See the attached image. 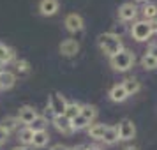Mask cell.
<instances>
[{"instance_id":"f546056e","label":"cell","mask_w":157,"mask_h":150,"mask_svg":"<svg viewBox=\"0 0 157 150\" xmlns=\"http://www.w3.org/2000/svg\"><path fill=\"white\" fill-rule=\"evenodd\" d=\"M50 150H69V147H65V145H62V143H57V145H53Z\"/></svg>"},{"instance_id":"44dd1931","label":"cell","mask_w":157,"mask_h":150,"mask_svg":"<svg viewBox=\"0 0 157 150\" xmlns=\"http://www.w3.org/2000/svg\"><path fill=\"white\" fill-rule=\"evenodd\" d=\"M79 115H83L86 120L92 124L95 120V117H97V108L92 106V104H81V113Z\"/></svg>"},{"instance_id":"5b68a950","label":"cell","mask_w":157,"mask_h":150,"mask_svg":"<svg viewBox=\"0 0 157 150\" xmlns=\"http://www.w3.org/2000/svg\"><path fill=\"white\" fill-rule=\"evenodd\" d=\"M117 129H118V138L124 141H131L136 136V125L132 124L131 118H122Z\"/></svg>"},{"instance_id":"277c9868","label":"cell","mask_w":157,"mask_h":150,"mask_svg":"<svg viewBox=\"0 0 157 150\" xmlns=\"http://www.w3.org/2000/svg\"><path fill=\"white\" fill-rule=\"evenodd\" d=\"M48 106H50L53 117H60L65 113V108H67V101L60 92H51L50 99H48Z\"/></svg>"},{"instance_id":"e0dca14e","label":"cell","mask_w":157,"mask_h":150,"mask_svg":"<svg viewBox=\"0 0 157 150\" xmlns=\"http://www.w3.org/2000/svg\"><path fill=\"white\" fill-rule=\"evenodd\" d=\"M106 124H90V127H88V136L94 138V140H102V136H104V131H106Z\"/></svg>"},{"instance_id":"3957f363","label":"cell","mask_w":157,"mask_h":150,"mask_svg":"<svg viewBox=\"0 0 157 150\" xmlns=\"http://www.w3.org/2000/svg\"><path fill=\"white\" fill-rule=\"evenodd\" d=\"M131 36L134 41L138 43H143V41H147L152 37V29H150V21L147 20H141V21H136L132 25V29H131Z\"/></svg>"},{"instance_id":"1f68e13d","label":"cell","mask_w":157,"mask_h":150,"mask_svg":"<svg viewBox=\"0 0 157 150\" xmlns=\"http://www.w3.org/2000/svg\"><path fill=\"white\" fill-rule=\"evenodd\" d=\"M69 150H86V147L85 145H76V147H72V148H69Z\"/></svg>"},{"instance_id":"ac0fdd59","label":"cell","mask_w":157,"mask_h":150,"mask_svg":"<svg viewBox=\"0 0 157 150\" xmlns=\"http://www.w3.org/2000/svg\"><path fill=\"white\" fill-rule=\"evenodd\" d=\"M118 140H120V138H118V129L117 127H109V125H108L101 141H104L106 145H115Z\"/></svg>"},{"instance_id":"cb8c5ba5","label":"cell","mask_w":157,"mask_h":150,"mask_svg":"<svg viewBox=\"0 0 157 150\" xmlns=\"http://www.w3.org/2000/svg\"><path fill=\"white\" fill-rule=\"evenodd\" d=\"M71 124H72V129H74V131H81V129H88L90 127V122L86 120L83 115L74 117V118L71 120Z\"/></svg>"},{"instance_id":"603a6c76","label":"cell","mask_w":157,"mask_h":150,"mask_svg":"<svg viewBox=\"0 0 157 150\" xmlns=\"http://www.w3.org/2000/svg\"><path fill=\"white\" fill-rule=\"evenodd\" d=\"M141 11H143V16H145L147 21H152V20L157 18V6L155 4H145Z\"/></svg>"},{"instance_id":"83f0119b","label":"cell","mask_w":157,"mask_h":150,"mask_svg":"<svg viewBox=\"0 0 157 150\" xmlns=\"http://www.w3.org/2000/svg\"><path fill=\"white\" fill-rule=\"evenodd\" d=\"M147 53H148V55H152L154 58H157V43H152V44H150L148 50H147Z\"/></svg>"},{"instance_id":"6da1fadb","label":"cell","mask_w":157,"mask_h":150,"mask_svg":"<svg viewBox=\"0 0 157 150\" xmlns=\"http://www.w3.org/2000/svg\"><path fill=\"white\" fill-rule=\"evenodd\" d=\"M97 44H99V48L102 50V53L108 55L109 58L124 50L122 39L118 36H115L113 32H104V34H101V36L97 37Z\"/></svg>"},{"instance_id":"4dcf8cb0","label":"cell","mask_w":157,"mask_h":150,"mask_svg":"<svg viewBox=\"0 0 157 150\" xmlns=\"http://www.w3.org/2000/svg\"><path fill=\"white\" fill-rule=\"evenodd\" d=\"M13 150H32V147H27V145H20V147H14Z\"/></svg>"},{"instance_id":"52a82bcc","label":"cell","mask_w":157,"mask_h":150,"mask_svg":"<svg viewBox=\"0 0 157 150\" xmlns=\"http://www.w3.org/2000/svg\"><path fill=\"white\" fill-rule=\"evenodd\" d=\"M138 14V7H136L132 2H125V4H122L120 7H118V18H120V21H132Z\"/></svg>"},{"instance_id":"7c38bea8","label":"cell","mask_w":157,"mask_h":150,"mask_svg":"<svg viewBox=\"0 0 157 150\" xmlns=\"http://www.w3.org/2000/svg\"><path fill=\"white\" fill-rule=\"evenodd\" d=\"M16 83V74L11 71H0V90H9Z\"/></svg>"},{"instance_id":"ba28073f","label":"cell","mask_w":157,"mask_h":150,"mask_svg":"<svg viewBox=\"0 0 157 150\" xmlns=\"http://www.w3.org/2000/svg\"><path fill=\"white\" fill-rule=\"evenodd\" d=\"M53 125H55V129H57L58 133H62V134H72V133H74L71 120H69L65 115L53 117Z\"/></svg>"},{"instance_id":"484cf974","label":"cell","mask_w":157,"mask_h":150,"mask_svg":"<svg viewBox=\"0 0 157 150\" xmlns=\"http://www.w3.org/2000/svg\"><path fill=\"white\" fill-rule=\"evenodd\" d=\"M141 65L145 67V69L152 71V69L157 67V58H154L152 55H148V53H145V55L141 57Z\"/></svg>"},{"instance_id":"e575fe53","label":"cell","mask_w":157,"mask_h":150,"mask_svg":"<svg viewBox=\"0 0 157 150\" xmlns=\"http://www.w3.org/2000/svg\"><path fill=\"white\" fill-rule=\"evenodd\" d=\"M136 2H147V0H136Z\"/></svg>"},{"instance_id":"2e32d148","label":"cell","mask_w":157,"mask_h":150,"mask_svg":"<svg viewBox=\"0 0 157 150\" xmlns=\"http://www.w3.org/2000/svg\"><path fill=\"white\" fill-rule=\"evenodd\" d=\"M13 58H14V51H13V48H9L7 44L0 43V65L9 64Z\"/></svg>"},{"instance_id":"d6a6232c","label":"cell","mask_w":157,"mask_h":150,"mask_svg":"<svg viewBox=\"0 0 157 150\" xmlns=\"http://www.w3.org/2000/svg\"><path fill=\"white\" fill-rule=\"evenodd\" d=\"M86 150H102V148L97 147V145H90V147H86Z\"/></svg>"},{"instance_id":"30bf717a","label":"cell","mask_w":157,"mask_h":150,"mask_svg":"<svg viewBox=\"0 0 157 150\" xmlns=\"http://www.w3.org/2000/svg\"><path fill=\"white\" fill-rule=\"evenodd\" d=\"M58 50H60V53H62L64 57H74L79 51V44H78V41H74V39H65V41H62V44H60Z\"/></svg>"},{"instance_id":"d4e9b609","label":"cell","mask_w":157,"mask_h":150,"mask_svg":"<svg viewBox=\"0 0 157 150\" xmlns=\"http://www.w3.org/2000/svg\"><path fill=\"white\" fill-rule=\"evenodd\" d=\"M18 124H20V120H18V117H6L4 120H2V127L6 129L7 133H11V131H14L16 127H18Z\"/></svg>"},{"instance_id":"7402d4cb","label":"cell","mask_w":157,"mask_h":150,"mask_svg":"<svg viewBox=\"0 0 157 150\" xmlns=\"http://www.w3.org/2000/svg\"><path fill=\"white\" fill-rule=\"evenodd\" d=\"M79 113H81V104H78V102H67V108H65L64 115L69 120H72L74 117H78Z\"/></svg>"},{"instance_id":"d6986e66","label":"cell","mask_w":157,"mask_h":150,"mask_svg":"<svg viewBox=\"0 0 157 150\" xmlns=\"http://www.w3.org/2000/svg\"><path fill=\"white\" fill-rule=\"evenodd\" d=\"M18 140L21 141V145H27V147H30V145H32V140H34V131L25 125V127H23L21 131L18 133Z\"/></svg>"},{"instance_id":"4316f807","label":"cell","mask_w":157,"mask_h":150,"mask_svg":"<svg viewBox=\"0 0 157 150\" xmlns=\"http://www.w3.org/2000/svg\"><path fill=\"white\" fill-rule=\"evenodd\" d=\"M16 71L18 72H29L30 71V64L29 62H27V60H18V62H16Z\"/></svg>"},{"instance_id":"ffe728a7","label":"cell","mask_w":157,"mask_h":150,"mask_svg":"<svg viewBox=\"0 0 157 150\" xmlns=\"http://www.w3.org/2000/svg\"><path fill=\"white\" fill-rule=\"evenodd\" d=\"M46 125H48V118L43 117V115H37L34 118V122L30 125H27V127H30L34 133H39V131H46Z\"/></svg>"},{"instance_id":"f1b7e54d","label":"cell","mask_w":157,"mask_h":150,"mask_svg":"<svg viewBox=\"0 0 157 150\" xmlns=\"http://www.w3.org/2000/svg\"><path fill=\"white\" fill-rule=\"evenodd\" d=\"M7 138H9V133H7L4 127H2V125H0V145L7 141Z\"/></svg>"},{"instance_id":"9c48e42d","label":"cell","mask_w":157,"mask_h":150,"mask_svg":"<svg viewBox=\"0 0 157 150\" xmlns=\"http://www.w3.org/2000/svg\"><path fill=\"white\" fill-rule=\"evenodd\" d=\"M36 117H37V111L34 106H21L20 111H18V120L25 124V125H30Z\"/></svg>"},{"instance_id":"5bb4252c","label":"cell","mask_w":157,"mask_h":150,"mask_svg":"<svg viewBox=\"0 0 157 150\" xmlns=\"http://www.w3.org/2000/svg\"><path fill=\"white\" fill-rule=\"evenodd\" d=\"M50 141V134H48V131H39V133H34V140H32V147H36V148H43L46 147Z\"/></svg>"},{"instance_id":"836d02e7","label":"cell","mask_w":157,"mask_h":150,"mask_svg":"<svg viewBox=\"0 0 157 150\" xmlns=\"http://www.w3.org/2000/svg\"><path fill=\"white\" fill-rule=\"evenodd\" d=\"M125 150H138V148H134V147H127Z\"/></svg>"},{"instance_id":"9a60e30c","label":"cell","mask_w":157,"mask_h":150,"mask_svg":"<svg viewBox=\"0 0 157 150\" xmlns=\"http://www.w3.org/2000/svg\"><path fill=\"white\" fill-rule=\"evenodd\" d=\"M124 88H125V92H127V95H134V94H138L140 90H141V83L138 81L136 78H127L124 79Z\"/></svg>"},{"instance_id":"8992f818","label":"cell","mask_w":157,"mask_h":150,"mask_svg":"<svg viewBox=\"0 0 157 150\" xmlns=\"http://www.w3.org/2000/svg\"><path fill=\"white\" fill-rule=\"evenodd\" d=\"M64 25H65V29L69 30V32H72V34H76V32H81V30H83V27H85V23H83V18H81L79 14H76V13H71V14L65 16Z\"/></svg>"},{"instance_id":"7a4b0ae2","label":"cell","mask_w":157,"mask_h":150,"mask_svg":"<svg viewBox=\"0 0 157 150\" xmlns=\"http://www.w3.org/2000/svg\"><path fill=\"white\" fill-rule=\"evenodd\" d=\"M109 64H111V67L115 71L125 72L134 65V53L129 50H122L120 53H117V55H113L109 58Z\"/></svg>"},{"instance_id":"8fae6325","label":"cell","mask_w":157,"mask_h":150,"mask_svg":"<svg viewBox=\"0 0 157 150\" xmlns=\"http://www.w3.org/2000/svg\"><path fill=\"white\" fill-rule=\"evenodd\" d=\"M39 11L43 16H53L58 13V0H41Z\"/></svg>"},{"instance_id":"4fadbf2b","label":"cell","mask_w":157,"mask_h":150,"mask_svg":"<svg viewBox=\"0 0 157 150\" xmlns=\"http://www.w3.org/2000/svg\"><path fill=\"white\" fill-rule=\"evenodd\" d=\"M129 95L127 92H125V88H124V85H113L111 87V90H109V99L113 101V102H124V101L127 99Z\"/></svg>"}]
</instances>
